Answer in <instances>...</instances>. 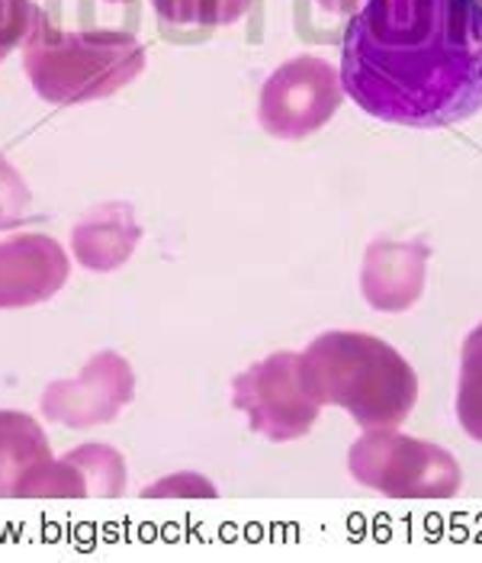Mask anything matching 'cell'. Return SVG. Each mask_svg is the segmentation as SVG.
<instances>
[{
	"label": "cell",
	"mask_w": 482,
	"mask_h": 563,
	"mask_svg": "<svg viewBox=\"0 0 482 563\" xmlns=\"http://www.w3.org/2000/svg\"><path fill=\"white\" fill-rule=\"evenodd\" d=\"M341 87L383 123L444 130L482 110L480 0H363L348 23Z\"/></svg>",
	"instance_id": "1"
},
{
	"label": "cell",
	"mask_w": 482,
	"mask_h": 563,
	"mask_svg": "<svg viewBox=\"0 0 482 563\" xmlns=\"http://www.w3.org/2000/svg\"><path fill=\"white\" fill-rule=\"evenodd\" d=\"M300 377L318 406H341L360 429H399L418 402V374L377 335L325 332L300 354Z\"/></svg>",
	"instance_id": "2"
},
{
	"label": "cell",
	"mask_w": 482,
	"mask_h": 563,
	"mask_svg": "<svg viewBox=\"0 0 482 563\" xmlns=\"http://www.w3.org/2000/svg\"><path fill=\"white\" fill-rule=\"evenodd\" d=\"M33 90L55 107H81L113 97L145 68V48L123 30H58L43 10L23 43Z\"/></svg>",
	"instance_id": "3"
},
{
	"label": "cell",
	"mask_w": 482,
	"mask_h": 563,
	"mask_svg": "<svg viewBox=\"0 0 482 563\" xmlns=\"http://www.w3.org/2000/svg\"><path fill=\"white\" fill-rule=\"evenodd\" d=\"M351 477L393 499H450L460 493L457 457L399 429H370L348 454Z\"/></svg>",
	"instance_id": "4"
},
{
	"label": "cell",
	"mask_w": 482,
	"mask_h": 563,
	"mask_svg": "<svg viewBox=\"0 0 482 563\" xmlns=\"http://www.w3.org/2000/svg\"><path fill=\"white\" fill-rule=\"evenodd\" d=\"M232 402L267 441H296L312 432L322 406L300 377V354L277 351L232 380Z\"/></svg>",
	"instance_id": "5"
},
{
	"label": "cell",
	"mask_w": 482,
	"mask_h": 563,
	"mask_svg": "<svg viewBox=\"0 0 482 563\" xmlns=\"http://www.w3.org/2000/svg\"><path fill=\"white\" fill-rule=\"evenodd\" d=\"M341 75L332 62L300 55L280 65L261 87L258 120L273 139H306L341 107Z\"/></svg>",
	"instance_id": "6"
},
{
	"label": "cell",
	"mask_w": 482,
	"mask_h": 563,
	"mask_svg": "<svg viewBox=\"0 0 482 563\" xmlns=\"http://www.w3.org/2000/svg\"><path fill=\"white\" fill-rule=\"evenodd\" d=\"M135 396L132 364L116 351L93 354L71 380H55L43 393V416L68 429H93L113 422Z\"/></svg>",
	"instance_id": "7"
},
{
	"label": "cell",
	"mask_w": 482,
	"mask_h": 563,
	"mask_svg": "<svg viewBox=\"0 0 482 563\" xmlns=\"http://www.w3.org/2000/svg\"><path fill=\"white\" fill-rule=\"evenodd\" d=\"M71 274L65 249L40 232L0 242V309H26L52 300Z\"/></svg>",
	"instance_id": "8"
},
{
	"label": "cell",
	"mask_w": 482,
	"mask_h": 563,
	"mask_svg": "<svg viewBox=\"0 0 482 563\" xmlns=\"http://www.w3.org/2000/svg\"><path fill=\"white\" fill-rule=\"evenodd\" d=\"M428 258L431 252L422 242H373L360 271L367 303L380 312H405L425 290Z\"/></svg>",
	"instance_id": "9"
},
{
	"label": "cell",
	"mask_w": 482,
	"mask_h": 563,
	"mask_svg": "<svg viewBox=\"0 0 482 563\" xmlns=\"http://www.w3.org/2000/svg\"><path fill=\"white\" fill-rule=\"evenodd\" d=\"M55 471L43 426L16 409H0V496H45Z\"/></svg>",
	"instance_id": "10"
},
{
	"label": "cell",
	"mask_w": 482,
	"mask_h": 563,
	"mask_svg": "<svg viewBox=\"0 0 482 563\" xmlns=\"http://www.w3.org/2000/svg\"><path fill=\"white\" fill-rule=\"evenodd\" d=\"M138 239H142V225L130 203H103L75 225L71 252L88 271L107 274L132 258Z\"/></svg>",
	"instance_id": "11"
},
{
	"label": "cell",
	"mask_w": 482,
	"mask_h": 563,
	"mask_svg": "<svg viewBox=\"0 0 482 563\" xmlns=\"http://www.w3.org/2000/svg\"><path fill=\"white\" fill-rule=\"evenodd\" d=\"M155 13L168 26L187 30H220L242 20L251 0H152Z\"/></svg>",
	"instance_id": "12"
},
{
	"label": "cell",
	"mask_w": 482,
	"mask_h": 563,
	"mask_svg": "<svg viewBox=\"0 0 482 563\" xmlns=\"http://www.w3.org/2000/svg\"><path fill=\"white\" fill-rule=\"evenodd\" d=\"M65 461L75 464V471L85 479L88 496H123L126 489V461L120 451L107 444H81L65 454Z\"/></svg>",
	"instance_id": "13"
},
{
	"label": "cell",
	"mask_w": 482,
	"mask_h": 563,
	"mask_svg": "<svg viewBox=\"0 0 482 563\" xmlns=\"http://www.w3.org/2000/svg\"><path fill=\"white\" fill-rule=\"evenodd\" d=\"M457 419L473 441H482V325H477L460 354V390Z\"/></svg>",
	"instance_id": "14"
},
{
	"label": "cell",
	"mask_w": 482,
	"mask_h": 563,
	"mask_svg": "<svg viewBox=\"0 0 482 563\" xmlns=\"http://www.w3.org/2000/svg\"><path fill=\"white\" fill-rule=\"evenodd\" d=\"M30 207H33V194L26 180L0 155V229L20 225L30 217Z\"/></svg>",
	"instance_id": "15"
},
{
	"label": "cell",
	"mask_w": 482,
	"mask_h": 563,
	"mask_svg": "<svg viewBox=\"0 0 482 563\" xmlns=\"http://www.w3.org/2000/svg\"><path fill=\"white\" fill-rule=\"evenodd\" d=\"M40 16V7L33 0H0V62L26 43L33 23Z\"/></svg>",
	"instance_id": "16"
},
{
	"label": "cell",
	"mask_w": 482,
	"mask_h": 563,
	"mask_svg": "<svg viewBox=\"0 0 482 563\" xmlns=\"http://www.w3.org/2000/svg\"><path fill=\"white\" fill-rule=\"evenodd\" d=\"M145 496H216V486L200 474H177L161 483H152Z\"/></svg>",
	"instance_id": "17"
},
{
	"label": "cell",
	"mask_w": 482,
	"mask_h": 563,
	"mask_svg": "<svg viewBox=\"0 0 482 563\" xmlns=\"http://www.w3.org/2000/svg\"><path fill=\"white\" fill-rule=\"evenodd\" d=\"M318 7H325L328 13H354L363 7V0H318Z\"/></svg>",
	"instance_id": "18"
},
{
	"label": "cell",
	"mask_w": 482,
	"mask_h": 563,
	"mask_svg": "<svg viewBox=\"0 0 482 563\" xmlns=\"http://www.w3.org/2000/svg\"><path fill=\"white\" fill-rule=\"evenodd\" d=\"M110 3H130V0H110Z\"/></svg>",
	"instance_id": "19"
},
{
	"label": "cell",
	"mask_w": 482,
	"mask_h": 563,
	"mask_svg": "<svg viewBox=\"0 0 482 563\" xmlns=\"http://www.w3.org/2000/svg\"><path fill=\"white\" fill-rule=\"evenodd\" d=\"M480 3H482V0H480Z\"/></svg>",
	"instance_id": "20"
}]
</instances>
